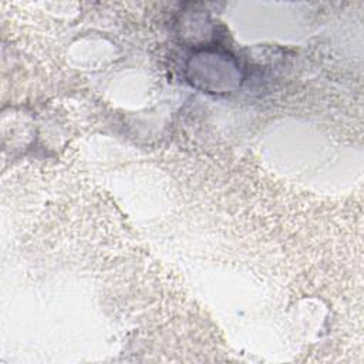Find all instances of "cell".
Masks as SVG:
<instances>
[{"instance_id":"obj_1","label":"cell","mask_w":364,"mask_h":364,"mask_svg":"<svg viewBox=\"0 0 364 364\" xmlns=\"http://www.w3.org/2000/svg\"><path fill=\"white\" fill-rule=\"evenodd\" d=\"M189 81L206 92H230L240 85L239 63L226 51L202 50L192 55L186 67Z\"/></svg>"}]
</instances>
